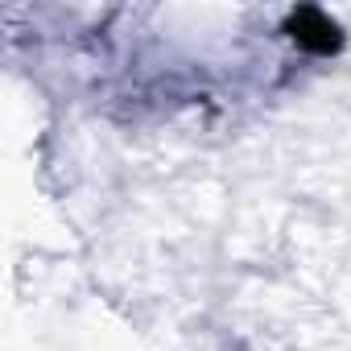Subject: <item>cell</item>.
<instances>
[{
    "mask_svg": "<svg viewBox=\"0 0 351 351\" xmlns=\"http://www.w3.org/2000/svg\"><path fill=\"white\" fill-rule=\"evenodd\" d=\"M289 34H293L302 46H310V50H335V46H339V29H335V21H326L318 9H302V13H293V17H289Z\"/></svg>",
    "mask_w": 351,
    "mask_h": 351,
    "instance_id": "obj_1",
    "label": "cell"
}]
</instances>
